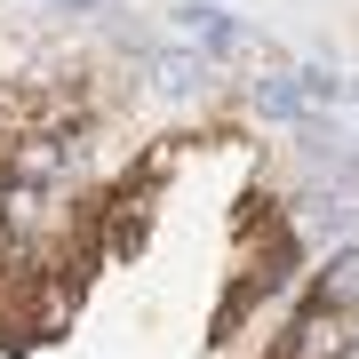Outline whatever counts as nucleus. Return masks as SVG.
<instances>
[{
  "label": "nucleus",
  "mask_w": 359,
  "mask_h": 359,
  "mask_svg": "<svg viewBox=\"0 0 359 359\" xmlns=\"http://www.w3.org/2000/svg\"><path fill=\"white\" fill-rule=\"evenodd\" d=\"M335 96H344V80H335L327 65H304V72H295V65H271L264 80H248V112L287 120V128H295L304 112H327Z\"/></svg>",
  "instance_id": "nucleus-1"
},
{
  "label": "nucleus",
  "mask_w": 359,
  "mask_h": 359,
  "mask_svg": "<svg viewBox=\"0 0 359 359\" xmlns=\"http://www.w3.org/2000/svg\"><path fill=\"white\" fill-rule=\"evenodd\" d=\"M168 32H176L184 48H200L208 65H224V56H240V48H256V32H248L240 16H224L216 0H176V8H168Z\"/></svg>",
  "instance_id": "nucleus-2"
},
{
  "label": "nucleus",
  "mask_w": 359,
  "mask_h": 359,
  "mask_svg": "<svg viewBox=\"0 0 359 359\" xmlns=\"http://www.w3.org/2000/svg\"><path fill=\"white\" fill-rule=\"evenodd\" d=\"M208 72H216V65H208L200 48H184V40L152 56V88H168V96H200V88H208Z\"/></svg>",
  "instance_id": "nucleus-3"
},
{
  "label": "nucleus",
  "mask_w": 359,
  "mask_h": 359,
  "mask_svg": "<svg viewBox=\"0 0 359 359\" xmlns=\"http://www.w3.org/2000/svg\"><path fill=\"white\" fill-rule=\"evenodd\" d=\"M344 96H351V104H359V80H344Z\"/></svg>",
  "instance_id": "nucleus-4"
}]
</instances>
